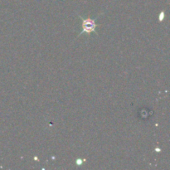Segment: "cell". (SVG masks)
<instances>
[{
  "label": "cell",
  "mask_w": 170,
  "mask_h": 170,
  "mask_svg": "<svg viewBox=\"0 0 170 170\" xmlns=\"http://www.w3.org/2000/svg\"><path fill=\"white\" fill-rule=\"evenodd\" d=\"M164 12L162 11L159 16V22H162V21L164 20Z\"/></svg>",
  "instance_id": "2"
},
{
  "label": "cell",
  "mask_w": 170,
  "mask_h": 170,
  "mask_svg": "<svg viewBox=\"0 0 170 170\" xmlns=\"http://www.w3.org/2000/svg\"><path fill=\"white\" fill-rule=\"evenodd\" d=\"M84 161H85V160H84ZM84 161H83V159H76V165H81L84 163Z\"/></svg>",
  "instance_id": "3"
},
{
  "label": "cell",
  "mask_w": 170,
  "mask_h": 170,
  "mask_svg": "<svg viewBox=\"0 0 170 170\" xmlns=\"http://www.w3.org/2000/svg\"><path fill=\"white\" fill-rule=\"evenodd\" d=\"M81 18V32L78 36L83 34V33H91V32H95V34L98 35V32H96V28L97 24L95 23V19H93L91 17H87L84 18L81 16H79Z\"/></svg>",
  "instance_id": "1"
}]
</instances>
